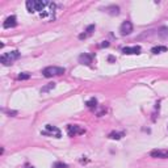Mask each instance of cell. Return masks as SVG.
Here are the masks:
<instances>
[{
  "label": "cell",
  "instance_id": "1",
  "mask_svg": "<svg viewBox=\"0 0 168 168\" xmlns=\"http://www.w3.org/2000/svg\"><path fill=\"white\" fill-rule=\"evenodd\" d=\"M49 5V1H37V0H28L26 1V8L30 13H34V12H42L46 7Z\"/></svg>",
  "mask_w": 168,
  "mask_h": 168
},
{
  "label": "cell",
  "instance_id": "2",
  "mask_svg": "<svg viewBox=\"0 0 168 168\" xmlns=\"http://www.w3.org/2000/svg\"><path fill=\"white\" fill-rule=\"evenodd\" d=\"M66 72L64 67H58V66H49L46 69H43L42 74L45 77H53V76H60Z\"/></svg>",
  "mask_w": 168,
  "mask_h": 168
},
{
  "label": "cell",
  "instance_id": "3",
  "mask_svg": "<svg viewBox=\"0 0 168 168\" xmlns=\"http://www.w3.org/2000/svg\"><path fill=\"white\" fill-rule=\"evenodd\" d=\"M20 58V51L17 50H13V51H9V53H5L0 57V62L3 63L4 66H9L14 62V60H17Z\"/></svg>",
  "mask_w": 168,
  "mask_h": 168
},
{
  "label": "cell",
  "instance_id": "4",
  "mask_svg": "<svg viewBox=\"0 0 168 168\" xmlns=\"http://www.w3.org/2000/svg\"><path fill=\"white\" fill-rule=\"evenodd\" d=\"M42 135H49V137H55V138H60V130L57 128V126H53V125H46L45 126V130L41 131Z\"/></svg>",
  "mask_w": 168,
  "mask_h": 168
},
{
  "label": "cell",
  "instance_id": "5",
  "mask_svg": "<svg viewBox=\"0 0 168 168\" xmlns=\"http://www.w3.org/2000/svg\"><path fill=\"white\" fill-rule=\"evenodd\" d=\"M54 9H55L54 4L49 3V5L40 13V17L41 19H45V20H53V19H54V12H55Z\"/></svg>",
  "mask_w": 168,
  "mask_h": 168
},
{
  "label": "cell",
  "instance_id": "6",
  "mask_svg": "<svg viewBox=\"0 0 168 168\" xmlns=\"http://www.w3.org/2000/svg\"><path fill=\"white\" fill-rule=\"evenodd\" d=\"M67 133H69L70 137H75V135H80V134H84L86 130L83 128H80L79 125H69L67 126Z\"/></svg>",
  "mask_w": 168,
  "mask_h": 168
},
{
  "label": "cell",
  "instance_id": "7",
  "mask_svg": "<svg viewBox=\"0 0 168 168\" xmlns=\"http://www.w3.org/2000/svg\"><path fill=\"white\" fill-rule=\"evenodd\" d=\"M120 32L122 36H129L133 32V24L131 21H123L121 24V28H120Z\"/></svg>",
  "mask_w": 168,
  "mask_h": 168
},
{
  "label": "cell",
  "instance_id": "8",
  "mask_svg": "<svg viewBox=\"0 0 168 168\" xmlns=\"http://www.w3.org/2000/svg\"><path fill=\"white\" fill-rule=\"evenodd\" d=\"M151 158H159V159H165L168 158V150H160V148H155L150 152Z\"/></svg>",
  "mask_w": 168,
  "mask_h": 168
},
{
  "label": "cell",
  "instance_id": "9",
  "mask_svg": "<svg viewBox=\"0 0 168 168\" xmlns=\"http://www.w3.org/2000/svg\"><path fill=\"white\" fill-rule=\"evenodd\" d=\"M122 53H123V54H128V55L139 54V53H141V46H128V47H123Z\"/></svg>",
  "mask_w": 168,
  "mask_h": 168
},
{
  "label": "cell",
  "instance_id": "10",
  "mask_svg": "<svg viewBox=\"0 0 168 168\" xmlns=\"http://www.w3.org/2000/svg\"><path fill=\"white\" fill-rule=\"evenodd\" d=\"M92 60H93V55L87 54V53H84V54H82V55L79 57V63H82V64L91 66Z\"/></svg>",
  "mask_w": 168,
  "mask_h": 168
},
{
  "label": "cell",
  "instance_id": "11",
  "mask_svg": "<svg viewBox=\"0 0 168 168\" xmlns=\"http://www.w3.org/2000/svg\"><path fill=\"white\" fill-rule=\"evenodd\" d=\"M17 25V19L14 17V16H9V17H7V20L4 21V24H3V26L5 29H8V28H14V26Z\"/></svg>",
  "mask_w": 168,
  "mask_h": 168
},
{
  "label": "cell",
  "instance_id": "12",
  "mask_svg": "<svg viewBox=\"0 0 168 168\" xmlns=\"http://www.w3.org/2000/svg\"><path fill=\"white\" fill-rule=\"evenodd\" d=\"M93 30H95V25H89L88 28L86 29V33H82V34L79 36V38H80V40H84V38H87L88 36H91Z\"/></svg>",
  "mask_w": 168,
  "mask_h": 168
},
{
  "label": "cell",
  "instance_id": "13",
  "mask_svg": "<svg viewBox=\"0 0 168 168\" xmlns=\"http://www.w3.org/2000/svg\"><path fill=\"white\" fill-rule=\"evenodd\" d=\"M105 11L108 12V13H110V14H118V13H120V7L112 5V7H108V8H105Z\"/></svg>",
  "mask_w": 168,
  "mask_h": 168
},
{
  "label": "cell",
  "instance_id": "14",
  "mask_svg": "<svg viewBox=\"0 0 168 168\" xmlns=\"http://www.w3.org/2000/svg\"><path fill=\"white\" fill-rule=\"evenodd\" d=\"M158 34H159V37H162V38H167L168 37V28L167 26H162V28H159Z\"/></svg>",
  "mask_w": 168,
  "mask_h": 168
},
{
  "label": "cell",
  "instance_id": "15",
  "mask_svg": "<svg viewBox=\"0 0 168 168\" xmlns=\"http://www.w3.org/2000/svg\"><path fill=\"white\" fill-rule=\"evenodd\" d=\"M123 135H125V133H122V131H121V133H116V131H112V133L109 134L108 137L110 138V139H121V138H122Z\"/></svg>",
  "mask_w": 168,
  "mask_h": 168
},
{
  "label": "cell",
  "instance_id": "16",
  "mask_svg": "<svg viewBox=\"0 0 168 168\" xmlns=\"http://www.w3.org/2000/svg\"><path fill=\"white\" fill-rule=\"evenodd\" d=\"M163 51H167L165 46H155V47L151 49V53H154V54H159V53H163Z\"/></svg>",
  "mask_w": 168,
  "mask_h": 168
},
{
  "label": "cell",
  "instance_id": "17",
  "mask_svg": "<svg viewBox=\"0 0 168 168\" xmlns=\"http://www.w3.org/2000/svg\"><path fill=\"white\" fill-rule=\"evenodd\" d=\"M54 88H55V83H49L47 86H45V87L41 88V92H42V93H46V92L51 91V89H54Z\"/></svg>",
  "mask_w": 168,
  "mask_h": 168
},
{
  "label": "cell",
  "instance_id": "18",
  "mask_svg": "<svg viewBox=\"0 0 168 168\" xmlns=\"http://www.w3.org/2000/svg\"><path fill=\"white\" fill-rule=\"evenodd\" d=\"M87 106H88L89 109H95L97 106V100L95 99V97H92V99H89L88 101H87Z\"/></svg>",
  "mask_w": 168,
  "mask_h": 168
},
{
  "label": "cell",
  "instance_id": "19",
  "mask_svg": "<svg viewBox=\"0 0 168 168\" xmlns=\"http://www.w3.org/2000/svg\"><path fill=\"white\" fill-rule=\"evenodd\" d=\"M67 167H69V165L63 162H55L54 164H53V168H67Z\"/></svg>",
  "mask_w": 168,
  "mask_h": 168
},
{
  "label": "cell",
  "instance_id": "20",
  "mask_svg": "<svg viewBox=\"0 0 168 168\" xmlns=\"http://www.w3.org/2000/svg\"><path fill=\"white\" fill-rule=\"evenodd\" d=\"M29 77H30V74H28V72H23L19 75V80H28Z\"/></svg>",
  "mask_w": 168,
  "mask_h": 168
},
{
  "label": "cell",
  "instance_id": "21",
  "mask_svg": "<svg viewBox=\"0 0 168 168\" xmlns=\"http://www.w3.org/2000/svg\"><path fill=\"white\" fill-rule=\"evenodd\" d=\"M7 113H8L9 116L13 117V116H16V114H17V112H16V110H7Z\"/></svg>",
  "mask_w": 168,
  "mask_h": 168
},
{
  "label": "cell",
  "instance_id": "22",
  "mask_svg": "<svg viewBox=\"0 0 168 168\" xmlns=\"http://www.w3.org/2000/svg\"><path fill=\"white\" fill-rule=\"evenodd\" d=\"M104 46H109V42H106V41H104V43H101V45H100V47H104Z\"/></svg>",
  "mask_w": 168,
  "mask_h": 168
},
{
  "label": "cell",
  "instance_id": "23",
  "mask_svg": "<svg viewBox=\"0 0 168 168\" xmlns=\"http://www.w3.org/2000/svg\"><path fill=\"white\" fill-rule=\"evenodd\" d=\"M25 168H34L33 165H25Z\"/></svg>",
  "mask_w": 168,
  "mask_h": 168
}]
</instances>
